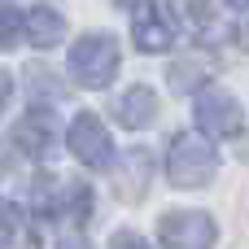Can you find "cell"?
Wrapping results in <instances>:
<instances>
[{
    "label": "cell",
    "instance_id": "obj_2",
    "mask_svg": "<svg viewBox=\"0 0 249 249\" xmlns=\"http://www.w3.org/2000/svg\"><path fill=\"white\" fill-rule=\"evenodd\" d=\"M70 74L83 88H109L118 74V39L114 35H83L70 48Z\"/></svg>",
    "mask_w": 249,
    "mask_h": 249
},
{
    "label": "cell",
    "instance_id": "obj_14",
    "mask_svg": "<svg viewBox=\"0 0 249 249\" xmlns=\"http://www.w3.org/2000/svg\"><path fill=\"white\" fill-rule=\"evenodd\" d=\"M13 236H18V210L9 201H0V249L13 245Z\"/></svg>",
    "mask_w": 249,
    "mask_h": 249
},
{
    "label": "cell",
    "instance_id": "obj_17",
    "mask_svg": "<svg viewBox=\"0 0 249 249\" xmlns=\"http://www.w3.org/2000/svg\"><path fill=\"white\" fill-rule=\"evenodd\" d=\"M57 249H88V241H79V236H66Z\"/></svg>",
    "mask_w": 249,
    "mask_h": 249
},
{
    "label": "cell",
    "instance_id": "obj_18",
    "mask_svg": "<svg viewBox=\"0 0 249 249\" xmlns=\"http://www.w3.org/2000/svg\"><path fill=\"white\" fill-rule=\"evenodd\" d=\"M236 39H241V48H245V53H249V18H245V22H241V31H236Z\"/></svg>",
    "mask_w": 249,
    "mask_h": 249
},
{
    "label": "cell",
    "instance_id": "obj_7",
    "mask_svg": "<svg viewBox=\"0 0 249 249\" xmlns=\"http://www.w3.org/2000/svg\"><path fill=\"white\" fill-rule=\"evenodd\" d=\"M109 109H114V118H118L123 127H149L153 114H158V96H153V88L136 83V88L118 92V96L109 101Z\"/></svg>",
    "mask_w": 249,
    "mask_h": 249
},
{
    "label": "cell",
    "instance_id": "obj_15",
    "mask_svg": "<svg viewBox=\"0 0 249 249\" xmlns=\"http://www.w3.org/2000/svg\"><path fill=\"white\" fill-rule=\"evenodd\" d=\"M109 249H149L136 232H114V241H109Z\"/></svg>",
    "mask_w": 249,
    "mask_h": 249
},
{
    "label": "cell",
    "instance_id": "obj_11",
    "mask_svg": "<svg viewBox=\"0 0 249 249\" xmlns=\"http://www.w3.org/2000/svg\"><path fill=\"white\" fill-rule=\"evenodd\" d=\"M149 175H153V158H149V149H131L127 153V162H123V171H118V193L123 197H144V188H149Z\"/></svg>",
    "mask_w": 249,
    "mask_h": 249
},
{
    "label": "cell",
    "instance_id": "obj_13",
    "mask_svg": "<svg viewBox=\"0 0 249 249\" xmlns=\"http://www.w3.org/2000/svg\"><path fill=\"white\" fill-rule=\"evenodd\" d=\"M18 31H22V13H18L9 0H0V48L18 44Z\"/></svg>",
    "mask_w": 249,
    "mask_h": 249
},
{
    "label": "cell",
    "instance_id": "obj_6",
    "mask_svg": "<svg viewBox=\"0 0 249 249\" xmlns=\"http://www.w3.org/2000/svg\"><path fill=\"white\" fill-rule=\"evenodd\" d=\"M131 35H136V48H144V53H166L171 39H175V26L166 22V13H162L158 4L140 0V4H136V18H131Z\"/></svg>",
    "mask_w": 249,
    "mask_h": 249
},
{
    "label": "cell",
    "instance_id": "obj_3",
    "mask_svg": "<svg viewBox=\"0 0 249 249\" xmlns=\"http://www.w3.org/2000/svg\"><path fill=\"white\" fill-rule=\"evenodd\" d=\"M158 241L166 249H210L219 241V232H214L210 214H201V210H175V214H162Z\"/></svg>",
    "mask_w": 249,
    "mask_h": 249
},
{
    "label": "cell",
    "instance_id": "obj_5",
    "mask_svg": "<svg viewBox=\"0 0 249 249\" xmlns=\"http://www.w3.org/2000/svg\"><path fill=\"white\" fill-rule=\"evenodd\" d=\"M66 144H70V153H74L79 162H88V166H109V162H114V140H109V131L101 127L96 114H79V118L70 123V131H66Z\"/></svg>",
    "mask_w": 249,
    "mask_h": 249
},
{
    "label": "cell",
    "instance_id": "obj_10",
    "mask_svg": "<svg viewBox=\"0 0 249 249\" xmlns=\"http://www.w3.org/2000/svg\"><path fill=\"white\" fill-rule=\"evenodd\" d=\"M22 31H26V39H31L35 48H53V44L66 35V22H61V13H57V9L35 4V9L22 18Z\"/></svg>",
    "mask_w": 249,
    "mask_h": 249
},
{
    "label": "cell",
    "instance_id": "obj_8",
    "mask_svg": "<svg viewBox=\"0 0 249 249\" xmlns=\"http://www.w3.org/2000/svg\"><path fill=\"white\" fill-rule=\"evenodd\" d=\"M53 114L48 109H31L18 127H13V144L26 153V158H44L48 153V144H53Z\"/></svg>",
    "mask_w": 249,
    "mask_h": 249
},
{
    "label": "cell",
    "instance_id": "obj_19",
    "mask_svg": "<svg viewBox=\"0 0 249 249\" xmlns=\"http://www.w3.org/2000/svg\"><path fill=\"white\" fill-rule=\"evenodd\" d=\"M228 4H232V9H249V0H228Z\"/></svg>",
    "mask_w": 249,
    "mask_h": 249
},
{
    "label": "cell",
    "instance_id": "obj_12",
    "mask_svg": "<svg viewBox=\"0 0 249 249\" xmlns=\"http://www.w3.org/2000/svg\"><path fill=\"white\" fill-rule=\"evenodd\" d=\"M206 74H210V66H206V61H175L166 79H171V92H193Z\"/></svg>",
    "mask_w": 249,
    "mask_h": 249
},
{
    "label": "cell",
    "instance_id": "obj_4",
    "mask_svg": "<svg viewBox=\"0 0 249 249\" xmlns=\"http://www.w3.org/2000/svg\"><path fill=\"white\" fill-rule=\"evenodd\" d=\"M193 114H197V127H201L206 136H219V140L241 136V105H236V96L223 92V88H206V92L197 96Z\"/></svg>",
    "mask_w": 249,
    "mask_h": 249
},
{
    "label": "cell",
    "instance_id": "obj_16",
    "mask_svg": "<svg viewBox=\"0 0 249 249\" xmlns=\"http://www.w3.org/2000/svg\"><path fill=\"white\" fill-rule=\"evenodd\" d=\"M9 96H13V83H9V74L0 70V114H4V105H9Z\"/></svg>",
    "mask_w": 249,
    "mask_h": 249
},
{
    "label": "cell",
    "instance_id": "obj_1",
    "mask_svg": "<svg viewBox=\"0 0 249 249\" xmlns=\"http://www.w3.org/2000/svg\"><path fill=\"white\" fill-rule=\"evenodd\" d=\"M214 171H219V158H214V149H210L206 136L179 131L171 140V149H166V175H171L175 188H201V184L214 179Z\"/></svg>",
    "mask_w": 249,
    "mask_h": 249
},
{
    "label": "cell",
    "instance_id": "obj_20",
    "mask_svg": "<svg viewBox=\"0 0 249 249\" xmlns=\"http://www.w3.org/2000/svg\"><path fill=\"white\" fill-rule=\"evenodd\" d=\"M123 4H140V0H123Z\"/></svg>",
    "mask_w": 249,
    "mask_h": 249
},
{
    "label": "cell",
    "instance_id": "obj_9",
    "mask_svg": "<svg viewBox=\"0 0 249 249\" xmlns=\"http://www.w3.org/2000/svg\"><path fill=\"white\" fill-rule=\"evenodd\" d=\"M175 9H179V18H184V26L197 44H219L223 39V22H219L210 0H175Z\"/></svg>",
    "mask_w": 249,
    "mask_h": 249
}]
</instances>
